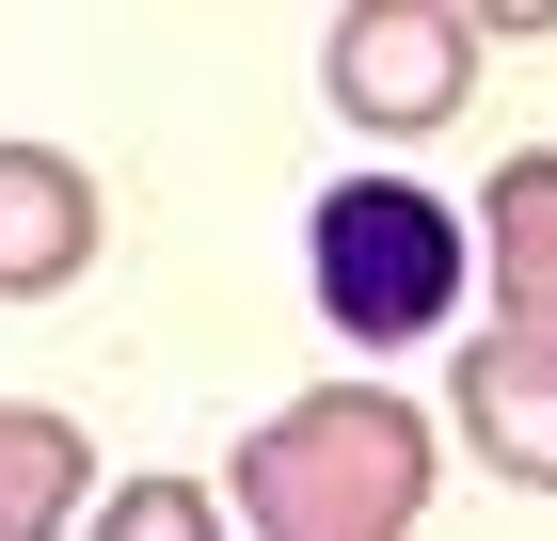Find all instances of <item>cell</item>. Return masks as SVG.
<instances>
[{"mask_svg":"<svg viewBox=\"0 0 557 541\" xmlns=\"http://www.w3.org/2000/svg\"><path fill=\"white\" fill-rule=\"evenodd\" d=\"M462 430H478V462H494V478L557 494V351L478 334V351H462Z\"/></svg>","mask_w":557,"mask_h":541,"instance_id":"cell-6","label":"cell"},{"mask_svg":"<svg viewBox=\"0 0 557 541\" xmlns=\"http://www.w3.org/2000/svg\"><path fill=\"white\" fill-rule=\"evenodd\" d=\"M478 96V16L462 0H350L335 16V112L350 127H446Z\"/></svg>","mask_w":557,"mask_h":541,"instance_id":"cell-3","label":"cell"},{"mask_svg":"<svg viewBox=\"0 0 557 541\" xmlns=\"http://www.w3.org/2000/svg\"><path fill=\"white\" fill-rule=\"evenodd\" d=\"M478 239H494V303L525 334V351H557V144H510L494 160V192H478Z\"/></svg>","mask_w":557,"mask_h":541,"instance_id":"cell-5","label":"cell"},{"mask_svg":"<svg viewBox=\"0 0 557 541\" xmlns=\"http://www.w3.org/2000/svg\"><path fill=\"white\" fill-rule=\"evenodd\" d=\"M96 541H223V509L191 494V478H128V494L96 509Z\"/></svg>","mask_w":557,"mask_h":541,"instance_id":"cell-8","label":"cell"},{"mask_svg":"<svg viewBox=\"0 0 557 541\" xmlns=\"http://www.w3.org/2000/svg\"><path fill=\"white\" fill-rule=\"evenodd\" d=\"M239 509H256V541H414L430 415L398 382H319L239 446Z\"/></svg>","mask_w":557,"mask_h":541,"instance_id":"cell-1","label":"cell"},{"mask_svg":"<svg viewBox=\"0 0 557 541\" xmlns=\"http://www.w3.org/2000/svg\"><path fill=\"white\" fill-rule=\"evenodd\" d=\"M81 430L64 415H33V398H0V541H64L81 526Z\"/></svg>","mask_w":557,"mask_h":541,"instance_id":"cell-7","label":"cell"},{"mask_svg":"<svg viewBox=\"0 0 557 541\" xmlns=\"http://www.w3.org/2000/svg\"><path fill=\"white\" fill-rule=\"evenodd\" d=\"M302 271H319V319H335L350 351H398V334H430L462 303V223H446V192H414V175H350V192H319V223H302Z\"/></svg>","mask_w":557,"mask_h":541,"instance_id":"cell-2","label":"cell"},{"mask_svg":"<svg viewBox=\"0 0 557 541\" xmlns=\"http://www.w3.org/2000/svg\"><path fill=\"white\" fill-rule=\"evenodd\" d=\"M96 271V175L48 144H0V303H48Z\"/></svg>","mask_w":557,"mask_h":541,"instance_id":"cell-4","label":"cell"}]
</instances>
